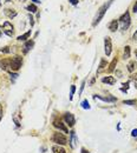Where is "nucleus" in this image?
Here are the masks:
<instances>
[{
  "instance_id": "nucleus-19",
  "label": "nucleus",
  "mask_w": 137,
  "mask_h": 153,
  "mask_svg": "<svg viewBox=\"0 0 137 153\" xmlns=\"http://www.w3.org/2000/svg\"><path fill=\"white\" fill-rule=\"evenodd\" d=\"M116 65H117V58H114V60H112L111 64L109 65V72H114Z\"/></svg>"
},
{
  "instance_id": "nucleus-40",
  "label": "nucleus",
  "mask_w": 137,
  "mask_h": 153,
  "mask_svg": "<svg viewBox=\"0 0 137 153\" xmlns=\"http://www.w3.org/2000/svg\"><path fill=\"white\" fill-rule=\"evenodd\" d=\"M20 1H25V0H20Z\"/></svg>"
},
{
  "instance_id": "nucleus-13",
  "label": "nucleus",
  "mask_w": 137,
  "mask_h": 153,
  "mask_svg": "<svg viewBox=\"0 0 137 153\" xmlns=\"http://www.w3.org/2000/svg\"><path fill=\"white\" fill-rule=\"evenodd\" d=\"M51 150H52V152L53 153H66L65 149L63 147V146H60V145H53Z\"/></svg>"
},
{
  "instance_id": "nucleus-7",
  "label": "nucleus",
  "mask_w": 137,
  "mask_h": 153,
  "mask_svg": "<svg viewBox=\"0 0 137 153\" xmlns=\"http://www.w3.org/2000/svg\"><path fill=\"white\" fill-rule=\"evenodd\" d=\"M2 31L5 32V34L8 37H13L14 34V31H13V26L12 24L8 23V21H5L4 25H2Z\"/></svg>"
},
{
  "instance_id": "nucleus-15",
  "label": "nucleus",
  "mask_w": 137,
  "mask_h": 153,
  "mask_svg": "<svg viewBox=\"0 0 137 153\" xmlns=\"http://www.w3.org/2000/svg\"><path fill=\"white\" fill-rule=\"evenodd\" d=\"M4 13L6 14V15H7L8 18L12 19V18H14V17L17 15V11H14V9H9V8H6V9H5Z\"/></svg>"
},
{
  "instance_id": "nucleus-8",
  "label": "nucleus",
  "mask_w": 137,
  "mask_h": 153,
  "mask_svg": "<svg viewBox=\"0 0 137 153\" xmlns=\"http://www.w3.org/2000/svg\"><path fill=\"white\" fill-rule=\"evenodd\" d=\"M53 126H55L57 130L62 131L63 133H68V127L65 126V124H63V121H62V120H59V119H56V120H53Z\"/></svg>"
},
{
  "instance_id": "nucleus-17",
  "label": "nucleus",
  "mask_w": 137,
  "mask_h": 153,
  "mask_svg": "<svg viewBox=\"0 0 137 153\" xmlns=\"http://www.w3.org/2000/svg\"><path fill=\"white\" fill-rule=\"evenodd\" d=\"M30 36H31V31H27L26 33H24L23 36H19L17 39H18L19 41H25V40H27L28 38H30Z\"/></svg>"
},
{
  "instance_id": "nucleus-36",
  "label": "nucleus",
  "mask_w": 137,
  "mask_h": 153,
  "mask_svg": "<svg viewBox=\"0 0 137 153\" xmlns=\"http://www.w3.org/2000/svg\"><path fill=\"white\" fill-rule=\"evenodd\" d=\"M80 153H90V152H89V151H86V150H85L84 147H83V149L80 150Z\"/></svg>"
},
{
  "instance_id": "nucleus-34",
  "label": "nucleus",
  "mask_w": 137,
  "mask_h": 153,
  "mask_svg": "<svg viewBox=\"0 0 137 153\" xmlns=\"http://www.w3.org/2000/svg\"><path fill=\"white\" fill-rule=\"evenodd\" d=\"M133 40H134V41H135V40H137V31L135 32V34H134V36H133Z\"/></svg>"
},
{
  "instance_id": "nucleus-6",
  "label": "nucleus",
  "mask_w": 137,
  "mask_h": 153,
  "mask_svg": "<svg viewBox=\"0 0 137 153\" xmlns=\"http://www.w3.org/2000/svg\"><path fill=\"white\" fill-rule=\"evenodd\" d=\"M104 51L105 54L109 57L112 51V42H111V38L110 37H105L104 38Z\"/></svg>"
},
{
  "instance_id": "nucleus-14",
  "label": "nucleus",
  "mask_w": 137,
  "mask_h": 153,
  "mask_svg": "<svg viewBox=\"0 0 137 153\" xmlns=\"http://www.w3.org/2000/svg\"><path fill=\"white\" fill-rule=\"evenodd\" d=\"M118 28V20H112L109 24V30L111 32H116Z\"/></svg>"
},
{
  "instance_id": "nucleus-11",
  "label": "nucleus",
  "mask_w": 137,
  "mask_h": 153,
  "mask_svg": "<svg viewBox=\"0 0 137 153\" xmlns=\"http://www.w3.org/2000/svg\"><path fill=\"white\" fill-rule=\"evenodd\" d=\"M102 82L109 84V85H115V84H116V79H115V76H104V78L102 79Z\"/></svg>"
},
{
  "instance_id": "nucleus-35",
  "label": "nucleus",
  "mask_w": 137,
  "mask_h": 153,
  "mask_svg": "<svg viewBox=\"0 0 137 153\" xmlns=\"http://www.w3.org/2000/svg\"><path fill=\"white\" fill-rule=\"evenodd\" d=\"M30 24H31V26H33V24H34V21H33V18H32V15H30Z\"/></svg>"
},
{
  "instance_id": "nucleus-28",
  "label": "nucleus",
  "mask_w": 137,
  "mask_h": 153,
  "mask_svg": "<svg viewBox=\"0 0 137 153\" xmlns=\"http://www.w3.org/2000/svg\"><path fill=\"white\" fill-rule=\"evenodd\" d=\"M2 113H4V110H2V105L0 104V121H1V119H2V115H4Z\"/></svg>"
},
{
  "instance_id": "nucleus-23",
  "label": "nucleus",
  "mask_w": 137,
  "mask_h": 153,
  "mask_svg": "<svg viewBox=\"0 0 137 153\" xmlns=\"http://www.w3.org/2000/svg\"><path fill=\"white\" fill-rule=\"evenodd\" d=\"M82 107L84 108V110H90V105H89V101H87V99H84L82 101Z\"/></svg>"
},
{
  "instance_id": "nucleus-18",
  "label": "nucleus",
  "mask_w": 137,
  "mask_h": 153,
  "mask_svg": "<svg viewBox=\"0 0 137 153\" xmlns=\"http://www.w3.org/2000/svg\"><path fill=\"white\" fill-rule=\"evenodd\" d=\"M106 60L105 59H102L101 60V63H99V66H98V70H97V73H101L103 70H104L105 67H106Z\"/></svg>"
},
{
  "instance_id": "nucleus-21",
  "label": "nucleus",
  "mask_w": 137,
  "mask_h": 153,
  "mask_svg": "<svg viewBox=\"0 0 137 153\" xmlns=\"http://www.w3.org/2000/svg\"><path fill=\"white\" fill-rule=\"evenodd\" d=\"M27 11H28V12H31V13H36L38 9H37V6H36V5H34V4H31V5H28V6H27Z\"/></svg>"
},
{
  "instance_id": "nucleus-37",
  "label": "nucleus",
  "mask_w": 137,
  "mask_h": 153,
  "mask_svg": "<svg viewBox=\"0 0 137 153\" xmlns=\"http://www.w3.org/2000/svg\"><path fill=\"white\" fill-rule=\"evenodd\" d=\"M116 74L118 76H122V72H121V71H116Z\"/></svg>"
},
{
  "instance_id": "nucleus-2",
  "label": "nucleus",
  "mask_w": 137,
  "mask_h": 153,
  "mask_svg": "<svg viewBox=\"0 0 137 153\" xmlns=\"http://www.w3.org/2000/svg\"><path fill=\"white\" fill-rule=\"evenodd\" d=\"M52 141H53L56 145H60V146H64V145H66L68 143L66 135L63 134V133H60V132L53 133V135H52Z\"/></svg>"
},
{
  "instance_id": "nucleus-31",
  "label": "nucleus",
  "mask_w": 137,
  "mask_h": 153,
  "mask_svg": "<svg viewBox=\"0 0 137 153\" xmlns=\"http://www.w3.org/2000/svg\"><path fill=\"white\" fill-rule=\"evenodd\" d=\"M13 120H14V122H15V125L18 127H20V121H19L18 119H17V118H13Z\"/></svg>"
},
{
  "instance_id": "nucleus-29",
  "label": "nucleus",
  "mask_w": 137,
  "mask_h": 153,
  "mask_svg": "<svg viewBox=\"0 0 137 153\" xmlns=\"http://www.w3.org/2000/svg\"><path fill=\"white\" fill-rule=\"evenodd\" d=\"M84 86H85V80L82 81V86H80V91H79V94H82L83 90H84Z\"/></svg>"
},
{
  "instance_id": "nucleus-27",
  "label": "nucleus",
  "mask_w": 137,
  "mask_h": 153,
  "mask_svg": "<svg viewBox=\"0 0 137 153\" xmlns=\"http://www.w3.org/2000/svg\"><path fill=\"white\" fill-rule=\"evenodd\" d=\"M9 74H11V78H13V79H17L19 76L18 73H14V72H9Z\"/></svg>"
},
{
  "instance_id": "nucleus-4",
  "label": "nucleus",
  "mask_w": 137,
  "mask_h": 153,
  "mask_svg": "<svg viewBox=\"0 0 137 153\" xmlns=\"http://www.w3.org/2000/svg\"><path fill=\"white\" fill-rule=\"evenodd\" d=\"M118 21L121 23V27L122 30H128L129 26H130V23H131V19H130V13L129 12H125L124 14L121 15V18L118 19Z\"/></svg>"
},
{
  "instance_id": "nucleus-32",
  "label": "nucleus",
  "mask_w": 137,
  "mask_h": 153,
  "mask_svg": "<svg viewBox=\"0 0 137 153\" xmlns=\"http://www.w3.org/2000/svg\"><path fill=\"white\" fill-rule=\"evenodd\" d=\"M133 11H134V12H135V13H136V12H137V1H136V4L134 5V7H133Z\"/></svg>"
},
{
  "instance_id": "nucleus-39",
  "label": "nucleus",
  "mask_w": 137,
  "mask_h": 153,
  "mask_svg": "<svg viewBox=\"0 0 137 153\" xmlns=\"http://www.w3.org/2000/svg\"><path fill=\"white\" fill-rule=\"evenodd\" d=\"M135 55H136V58H137V48H136V51H135Z\"/></svg>"
},
{
  "instance_id": "nucleus-5",
  "label": "nucleus",
  "mask_w": 137,
  "mask_h": 153,
  "mask_svg": "<svg viewBox=\"0 0 137 153\" xmlns=\"http://www.w3.org/2000/svg\"><path fill=\"white\" fill-rule=\"evenodd\" d=\"M64 121L66 125H68V127H73L74 124H76V118H74V115L72 113L66 112L64 114Z\"/></svg>"
},
{
  "instance_id": "nucleus-1",
  "label": "nucleus",
  "mask_w": 137,
  "mask_h": 153,
  "mask_svg": "<svg viewBox=\"0 0 137 153\" xmlns=\"http://www.w3.org/2000/svg\"><path fill=\"white\" fill-rule=\"evenodd\" d=\"M114 2V0H109V1H106L105 4H103L98 8V11H97L96 15H95V18H93V21H92V26L96 27L98 24L101 23V20L103 19V17H104V14L106 13V11L109 9V7L111 6V4Z\"/></svg>"
},
{
  "instance_id": "nucleus-24",
  "label": "nucleus",
  "mask_w": 137,
  "mask_h": 153,
  "mask_svg": "<svg viewBox=\"0 0 137 153\" xmlns=\"http://www.w3.org/2000/svg\"><path fill=\"white\" fill-rule=\"evenodd\" d=\"M74 92H76V86L72 85L70 87V100L73 99V94H74Z\"/></svg>"
},
{
  "instance_id": "nucleus-12",
  "label": "nucleus",
  "mask_w": 137,
  "mask_h": 153,
  "mask_svg": "<svg viewBox=\"0 0 137 153\" xmlns=\"http://www.w3.org/2000/svg\"><path fill=\"white\" fill-rule=\"evenodd\" d=\"M34 46V41L33 40H28L25 42V45H24V53H27L30 50H32V47Z\"/></svg>"
},
{
  "instance_id": "nucleus-20",
  "label": "nucleus",
  "mask_w": 137,
  "mask_h": 153,
  "mask_svg": "<svg viewBox=\"0 0 137 153\" xmlns=\"http://www.w3.org/2000/svg\"><path fill=\"white\" fill-rule=\"evenodd\" d=\"M130 82H133V85L135 88H137V73L133 74V76H130Z\"/></svg>"
},
{
  "instance_id": "nucleus-9",
  "label": "nucleus",
  "mask_w": 137,
  "mask_h": 153,
  "mask_svg": "<svg viewBox=\"0 0 137 153\" xmlns=\"http://www.w3.org/2000/svg\"><path fill=\"white\" fill-rule=\"evenodd\" d=\"M77 141H78V138H77V135H76V132H74V131H71V132H70V139H68V144L71 146V149H76Z\"/></svg>"
},
{
  "instance_id": "nucleus-30",
  "label": "nucleus",
  "mask_w": 137,
  "mask_h": 153,
  "mask_svg": "<svg viewBox=\"0 0 137 153\" xmlns=\"http://www.w3.org/2000/svg\"><path fill=\"white\" fill-rule=\"evenodd\" d=\"M131 135H133V137H137V128H134V130L131 131Z\"/></svg>"
},
{
  "instance_id": "nucleus-25",
  "label": "nucleus",
  "mask_w": 137,
  "mask_h": 153,
  "mask_svg": "<svg viewBox=\"0 0 137 153\" xmlns=\"http://www.w3.org/2000/svg\"><path fill=\"white\" fill-rule=\"evenodd\" d=\"M124 105H130V106H135L136 105V100H124Z\"/></svg>"
},
{
  "instance_id": "nucleus-26",
  "label": "nucleus",
  "mask_w": 137,
  "mask_h": 153,
  "mask_svg": "<svg viewBox=\"0 0 137 153\" xmlns=\"http://www.w3.org/2000/svg\"><path fill=\"white\" fill-rule=\"evenodd\" d=\"M0 52H2V53H9V47L8 46L1 47V48H0Z\"/></svg>"
},
{
  "instance_id": "nucleus-10",
  "label": "nucleus",
  "mask_w": 137,
  "mask_h": 153,
  "mask_svg": "<svg viewBox=\"0 0 137 153\" xmlns=\"http://www.w3.org/2000/svg\"><path fill=\"white\" fill-rule=\"evenodd\" d=\"M95 99H99L102 101H105V103H116L117 101V98H115L112 95H109V97H101V95H93Z\"/></svg>"
},
{
  "instance_id": "nucleus-3",
  "label": "nucleus",
  "mask_w": 137,
  "mask_h": 153,
  "mask_svg": "<svg viewBox=\"0 0 137 153\" xmlns=\"http://www.w3.org/2000/svg\"><path fill=\"white\" fill-rule=\"evenodd\" d=\"M21 65H23V58L20 55H14L9 61V68L12 71H18L21 67Z\"/></svg>"
},
{
  "instance_id": "nucleus-33",
  "label": "nucleus",
  "mask_w": 137,
  "mask_h": 153,
  "mask_svg": "<svg viewBox=\"0 0 137 153\" xmlns=\"http://www.w3.org/2000/svg\"><path fill=\"white\" fill-rule=\"evenodd\" d=\"M70 2L72 5H77L78 4V0H70Z\"/></svg>"
},
{
  "instance_id": "nucleus-16",
  "label": "nucleus",
  "mask_w": 137,
  "mask_h": 153,
  "mask_svg": "<svg viewBox=\"0 0 137 153\" xmlns=\"http://www.w3.org/2000/svg\"><path fill=\"white\" fill-rule=\"evenodd\" d=\"M130 53H131L130 46H125V47H124V53H123V59H124V60L130 58Z\"/></svg>"
},
{
  "instance_id": "nucleus-38",
  "label": "nucleus",
  "mask_w": 137,
  "mask_h": 153,
  "mask_svg": "<svg viewBox=\"0 0 137 153\" xmlns=\"http://www.w3.org/2000/svg\"><path fill=\"white\" fill-rule=\"evenodd\" d=\"M32 1H33V2H36V4H37V2H40L39 0H32Z\"/></svg>"
},
{
  "instance_id": "nucleus-22",
  "label": "nucleus",
  "mask_w": 137,
  "mask_h": 153,
  "mask_svg": "<svg viewBox=\"0 0 137 153\" xmlns=\"http://www.w3.org/2000/svg\"><path fill=\"white\" fill-rule=\"evenodd\" d=\"M135 66H136L135 61H130V63L128 64V71H129V72L133 73L134 71H135Z\"/></svg>"
}]
</instances>
